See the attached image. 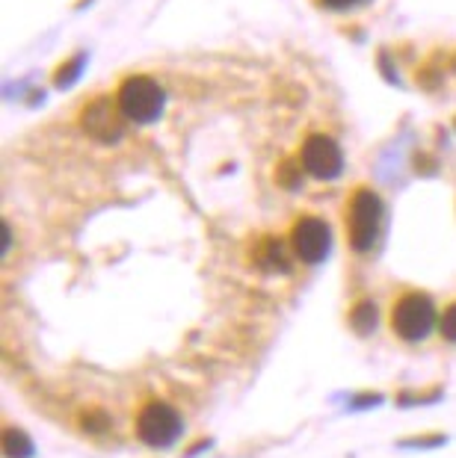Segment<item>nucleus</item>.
<instances>
[{
    "label": "nucleus",
    "instance_id": "obj_1",
    "mask_svg": "<svg viewBox=\"0 0 456 458\" xmlns=\"http://www.w3.org/2000/svg\"><path fill=\"white\" fill-rule=\"evenodd\" d=\"M383 219H385L383 199L367 187L356 190L350 210H347V237H350V249L358 251V255L371 251L383 233Z\"/></svg>",
    "mask_w": 456,
    "mask_h": 458
},
{
    "label": "nucleus",
    "instance_id": "obj_2",
    "mask_svg": "<svg viewBox=\"0 0 456 458\" xmlns=\"http://www.w3.org/2000/svg\"><path fill=\"white\" fill-rule=\"evenodd\" d=\"M439 314H435L433 299L426 293H403L391 308V331L406 344H418L433 335L439 326Z\"/></svg>",
    "mask_w": 456,
    "mask_h": 458
},
{
    "label": "nucleus",
    "instance_id": "obj_3",
    "mask_svg": "<svg viewBox=\"0 0 456 458\" xmlns=\"http://www.w3.org/2000/svg\"><path fill=\"white\" fill-rule=\"evenodd\" d=\"M116 104H119V110H122V115L128 122H133V124H151L163 113L167 95H163L158 81L137 74V77H128V81L119 86Z\"/></svg>",
    "mask_w": 456,
    "mask_h": 458
},
{
    "label": "nucleus",
    "instance_id": "obj_4",
    "mask_svg": "<svg viewBox=\"0 0 456 458\" xmlns=\"http://www.w3.org/2000/svg\"><path fill=\"white\" fill-rule=\"evenodd\" d=\"M181 414L172 408L169 403H160V399H151L145 403L137 414V435L142 444L154 446V450H163V446H172L181 437Z\"/></svg>",
    "mask_w": 456,
    "mask_h": 458
},
{
    "label": "nucleus",
    "instance_id": "obj_5",
    "mask_svg": "<svg viewBox=\"0 0 456 458\" xmlns=\"http://www.w3.org/2000/svg\"><path fill=\"white\" fill-rule=\"evenodd\" d=\"M299 163H303V172L312 174V178H317V181H332L344 169L341 145H338L332 136H326V133H312L303 142V151H299Z\"/></svg>",
    "mask_w": 456,
    "mask_h": 458
},
{
    "label": "nucleus",
    "instance_id": "obj_6",
    "mask_svg": "<svg viewBox=\"0 0 456 458\" xmlns=\"http://www.w3.org/2000/svg\"><path fill=\"white\" fill-rule=\"evenodd\" d=\"M329 242H332V233H329V225L317 216H303L290 231V251L303 260V263H320L326 258Z\"/></svg>",
    "mask_w": 456,
    "mask_h": 458
},
{
    "label": "nucleus",
    "instance_id": "obj_7",
    "mask_svg": "<svg viewBox=\"0 0 456 458\" xmlns=\"http://www.w3.org/2000/svg\"><path fill=\"white\" fill-rule=\"evenodd\" d=\"M81 128L99 142H116L125 131V115L119 104H113L110 98H95L86 104L81 115Z\"/></svg>",
    "mask_w": 456,
    "mask_h": 458
},
{
    "label": "nucleus",
    "instance_id": "obj_8",
    "mask_svg": "<svg viewBox=\"0 0 456 458\" xmlns=\"http://www.w3.org/2000/svg\"><path fill=\"white\" fill-rule=\"evenodd\" d=\"M255 263L258 267H264V269H288V263H290V246H285V242H279V240H264L258 246L255 251Z\"/></svg>",
    "mask_w": 456,
    "mask_h": 458
},
{
    "label": "nucleus",
    "instance_id": "obj_9",
    "mask_svg": "<svg viewBox=\"0 0 456 458\" xmlns=\"http://www.w3.org/2000/svg\"><path fill=\"white\" fill-rule=\"evenodd\" d=\"M376 323H380V310L374 308V301H367V299H362L358 305L350 310V326H353V331L356 335H371V331L376 328Z\"/></svg>",
    "mask_w": 456,
    "mask_h": 458
},
{
    "label": "nucleus",
    "instance_id": "obj_10",
    "mask_svg": "<svg viewBox=\"0 0 456 458\" xmlns=\"http://www.w3.org/2000/svg\"><path fill=\"white\" fill-rule=\"evenodd\" d=\"M4 455L6 458H30L33 441L22 432V428H4Z\"/></svg>",
    "mask_w": 456,
    "mask_h": 458
},
{
    "label": "nucleus",
    "instance_id": "obj_11",
    "mask_svg": "<svg viewBox=\"0 0 456 458\" xmlns=\"http://www.w3.org/2000/svg\"><path fill=\"white\" fill-rule=\"evenodd\" d=\"M279 183L285 190H297L299 183H303V174H299V165L297 163H290V160H285L279 165Z\"/></svg>",
    "mask_w": 456,
    "mask_h": 458
},
{
    "label": "nucleus",
    "instance_id": "obj_12",
    "mask_svg": "<svg viewBox=\"0 0 456 458\" xmlns=\"http://www.w3.org/2000/svg\"><path fill=\"white\" fill-rule=\"evenodd\" d=\"M81 68H83V60H81V56H74V60H69V63H65V65L60 68V72L54 74L56 86H69V83L74 81V77L81 74Z\"/></svg>",
    "mask_w": 456,
    "mask_h": 458
},
{
    "label": "nucleus",
    "instance_id": "obj_13",
    "mask_svg": "<svg viewBox=\"0 0 456 458\" xmlns=\"http://www.w3.org/2000/svg\"><path fill=\"white\" fill-rule=\"evenodd\" d=\"M439 331H442V337H444V340H451V344H456V301L442 314V319H439Z\"/></svg>",
    "mask_w": 456,
    "mask_h": 458
},
{
    "label": "nucleus",
    "instance_id": "obj_14",
    "mask_svg": "<svg viewBox=\"0 0 456 458\" xmlns=\"http://www.w3.org/2000/svg\"><path fill=\"white\" fill-rule=\"evenodd\" d=\"M356 4H362V0H323V6L329 9H350Z\"/></svg>",
    "mask_w": 456,
    "mask_h": 458
},
{
    "label": "nucleus",
    "instance_id": "obj_15",
    "mask_svg": "<svg viewBox=\"0 0 456 458\" xmlns=\"http://www.w3.org/2000/svg\"><path fill=\"white\" fill-rule=\"evenodd\" d=\"M0 231H4V258H6V251H9V242H13V231H9V225L4 222V225H0Z\"/></svg>",
    "mask_w": 456,
    "mask_h": 458
}]
</instances>
